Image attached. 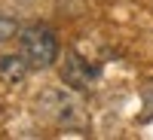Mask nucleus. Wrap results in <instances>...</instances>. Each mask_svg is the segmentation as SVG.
<instances>
[{"label": "nucleus", "mask_w": 153, "mask_h": 140, "mask_svg": "<svg viewBox=\"0 0 153 140\" xmlns=\"http://www.w3.org/2000/svg\"><path fill=\"white\" fill-rule=\"evenodd\" d=\"M31 70L34 67L28 64V58L22 52L19 55H0V82L3 85H22Z\"/></svg>", "instance_id": "20e7f679"}, {"label": "nucleus", "mask_w": 153, "mask_h": 140, "mask_svg": "<svg viewBox=\"0 0 153 140\" xmlns=\"http://www.w3.org/2000/svg\"><path fill=\"white\" fill-rule=\"evenodd\" d=\"M19 21L12 18V15H3V12H0V46L3 43H9V40H16L19 37Z\"/></svg>", "instance_id": "39448f33"}, {"label": "nucleus", "mask_w": 153, "mask_h": 140, "mask_svg": "<svg viewBox=\"0 0 153 140\" xmlns=\"http://www.w3.org/2000/svg\"><path fill=\"white\" fill-rule=\"evenodd\" d=\"M101 76V67L92 64L89 58H83L80 52H68L65 55V64H61V79H65L68 88L74 92H86V88H92Z\"/></svg>", "instance_id": "7ed1b4c3"}, {"label": "nucleus", "mask_w": 153, "mask_h": 140, "mask_svg": "<svg viewBox=\"0 0 153 140\" xmlns=\"http://www.w3.org/2000/svg\"><path fill=\"white\" fill-rule=\"evenodd\" d=\"M19 52L28 58L34 70H46L58 61V37L46 24H28L19 31Z\"/></svg>", "instance_id": "f03ea898"}, {"label": "nucleus", "mask_w": 153, "mask_h": 140, "mask_svg": "<svg viewBox=\"0 0 153 140\" xmlns=\"http://www.w3.org/2000/svg\"><path fill=\"white\" fill-rule=\"evenodd\" d=\"M144 104H147V107L153 110V79H150V82L144 85Z\"/></svg>", "instance_id": "423d86ee"}, {"label": "nucleus", "mask_w": 153, "mask_h": 140, "mask_svg": "<svg viewBox=\"0 0 153 140\" xmlns=\"http://www.w3.org/2000/svg\"><path fill=\"white\" fill-rule=\"evenodd\" d=\"M34 107L46 122L58 125V128H86V110L80 97L74 95V88H61V85L43 88L37 95Z\"/></svg>", "instance_id": "f257e3e1"}]
</instances>
